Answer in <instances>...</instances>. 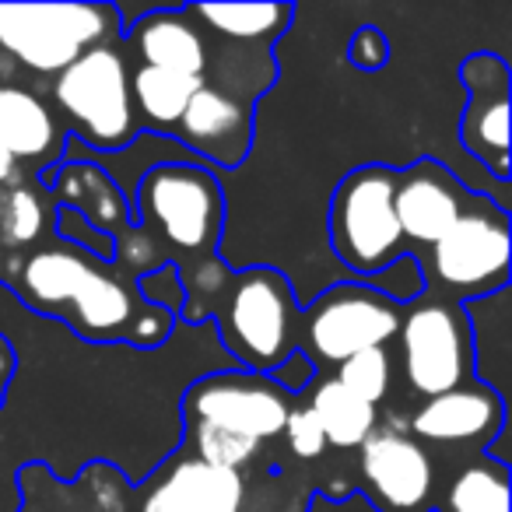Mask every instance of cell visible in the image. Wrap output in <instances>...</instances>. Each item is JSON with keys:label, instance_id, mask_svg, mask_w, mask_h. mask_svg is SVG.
Masks as SVG:
<instances>
[{"label": "cell", "instance_id": "6da1fadb", "mask_svg": "<svg viewBox=\"0 0 512 512\" xmlns=\"http://www.w3.org/2000/svg\"><path fill=\"white\" fill-rule=\"evenodd\" d=\"M299 313L302 302L285 271L246 264L228 267L200 309V323H214L218 344L239 369L267 376L299 344Z\"/></svg>", "mask_w": 512, "mask_h": 512}, {"label": "cell", "instance_id": "7a4b0ae2", "mask_svg": "<svg viewBox=\"0 0 512 512\" xmlns=\"http://www.w3.org/2000/svg\"><path fill=\"white\" fill-rule=\"evenodd\" d=\"M130 211L134 228L162 239L176 253V267L218 256L225 242L228 193L221 176L200 162H169L144 172L130 197Z\"/></svg>", "mask_w": 512, "mask_h": 512}, {"label": "cell", "instance_id": "3957f363", "mask_svg": "<svg viewBox=\"0 0 512 512\" xmlns=\"http://www.w3.org/2000/svg\"><path fill=\"white\" fill-rule=\"evenodd\" d=\"M393 190H397V169L386 162L355 165L330 186L323 235L330 256L348 281H369L407 256L393 214Z\"/></svg>", "mask_w": 512, "mask_h": 512}, {"label": "cell", "instance_id": "277c9868", "mask_svg": "<svg viewBox=\"0 0 512 512\" xmlns=\"http://www.w3.org/2000/svg\"><path fill=\"white\" fill-rule=\"evenodd\" d=\"M67 137L95 155L123 151L137 137L127 53L113 43L85 50L50 85Z\"/></svg>", "mask_w": 512, "mask_h": 512}, {"label": "cell", "instance_id": "5b68a950", "mask_svg": "<svg viewBox=\"0 0 512 512\" xmlns=\"http://www.w3.org/2000/svg\"><path fill=\"white\" fill-rule=\"evenodd\" d=\"M116 36H123L116 4H0V53L43 78H57L85 50Z\"/></svg>", "mask_w": 512, "mask_h": 512}, {"label": "cell", "instance_id": "8992f818", "mask_svg": "<svg viewBox=\"0 0 512 512\" xmlns=\"http://www.w3.org/2000/svg\"><path fill=\"white\" fill-rule=\"evenodd\" d=\"M509 253V211L477 193L456 225L428 253H418L425 292L449 302H470L509 288Z\"/></svg>", "mask_w": 512, "mask_h": 512}, {"label": "cell", "instance_id": "52a82bcc", "mask_svg": "<svg viewBox=\"0 0 512 512\" xmlns=\"http://www.w3.org/2000/svg\"><path fill=\"white\" fill-rule=\"evenodd\" d=\"M393 341L400 348L404 383L414 397L428 400L474 383V348L463 302L421 292L411 306H404Z\"/></svg>", "mask_w": 512, "mask_h": 512}, {"label": "cell", "instance_id": "ba28073f", "mask_svg": "<svg viewBox=\"0 0 512 512\" xmlns=\"http://www.w3.org/2000/svg\"><path fill=\"white\" fill-rule=\"evenodd\" d=\"M404 306L386 295L372 292L358 281H337L302 306L299 313V344L313 358L316 369L341 365L351 355L369 348H386L397 337Z\"/></svg>", "mask_w": 512, "mask_h": 512}, {"label": "cell", "instance_id": "9c48e42d", "mask_svg": "<svg viewBox=\"0 0 512 512\" xmlns=\"http://www.w3.org/2000/svg\"><path fill=\"white\" fill-rule=\"evenodd\" d=\"M295 400L264 372L225 369L193 379L179 400V418L204 421L253 442H271L285 432Z\"/></svg>", "mask_w": 512, "mask_h": 512}, {"label": "cell", "instance_id": "30bf717a", "mask_svg": "<svg viewBox=\"0 0 512 512\" xmlns=\"http://www.w3.org/2000/svg\"><path fill=\"white\" fill-rule=\"evenodd\" d=\"M456 74L467 92L463 113L456 116L463 155L491 183H509V60L495 50H477L460 60Z\"/></svg>", "mask_w": 512, "mask_h": 512}, {"label": "cell", "instance_id": "8fae6325", "mask_svg": "<svg viewBox=\"0 0 512 512\" xmlns=\"http://www.w3.org/2000/svg\"><path fill=\"white\" fill-rule=\"evenodd\" d=\"M365 505L376 512H432L435 463L418 439L400 428H376L358 446Z\"/></svg>", "mask_w": 512, "mask_h": 512}, {"label": "cell", "instance_id": "7c38bea8", "mask_svg": "<svg viewBox=\"0 0 512 512\" xmlns=\"http://www.w3.org/2000/svg\"><path fill=\"white\" fill-rule=\"evenodd\" d=\"M172 137H176L179 148L190 151L214 176H232L249 158L256 141L253 102L200 81V88L186 102Z\"/></svg>", "mask_w": 512, "mask_h": 512}, {"label": "cell", "instance_id": "4fadbf2b", "mask_svg": "<svg viewBox=\"0 0 512 512\" xmlns=\"http://www.w3.org/2000/svg\"><path fill=\"white\" fill-rule=\"evenodd\" d=\"M127 512H246V474L176 449L130 491Z\"/></svg>", "mask_w": 512, "mask_h": 512}, {"label": "cell", "instance_id": "5bb4252c", "mask_svg": "<svg viewBox=\"0 0 512 512\" xmlns=\"http://www.w3.org/2000/svg\"><path fill=\"white\" fill-rule=\"evenodd\" d=\"M474 197L477 193H470L442 158L418 155L404 169H397L393 214H397L407 253L411 246L432 249L456 225V218L467 211Z\"/></svg>", "mask_w": 512, "mask_h": 512}, {"label": "cell", "instance_id": "9a60e30c", "mask_svg": "<svg viewBox=\"0 0 512 512\" xmlns=\"http://www.w3.org/2000/svg\"><path fill=\"white\" fill-rule=\"evenodd\" d=\"M404 432L421 446H481V453L509 432V404L481 383L456 386L428 397L404 421Z\"/></svg>", "mask_w": 512, "mask_h": 512}, {"label": "cell", "instance_id": "2e32d148", "mask_svg": "<svg viewBox=\"0 0 512 512\" xmlns=\"http://www.w3.org/2000/svg\"><path fill=\"white\" fill-rule=\"evenodd\" d=\"M123 50L141 67L183 74V78H207L211 67V43L204 29L193 22L186 4L176 8H151L141 18H130L123 29Z\"/></svg>", "mask_w": 512, "mask_h": 512}, {"label": "cell", "instance_id": "e0dca14e", "mask_svg": "<svg viewBox=\"0 0 512 512\" xmlns=\"http://www.w3.org/2000/svg\"><path fill=\"white\" fill-rule=\"evenodd\" d=\"M39 186L53 200V207H71L99 232L120 239L134 228V211L123 190L85 158H60L46 172H39Z\"/></svg>", "mask_w": 512, "mask_h": 512}, {"label": "cell", "instance_id": "ac0fdd59", "mask_svg": "<svg viewBox=\"0 0 512 512\" xmlns=\"http://www.w3.org/2000/svg\"><path fill=\"white\" fill-rule=\"evenodd\" d=\"M67 130L60 127L57 113L22 85H0V148L8 151L18 165L29 162L46 172L64 158Z\"/></svg>", "mask_w": 512, "mask_h": 512}, {"label": "cell", "instance_id": "d6986e66", "mask_svg": "<svg viewBox=\"0 0 512 512\" xmlns=\"http://www.w3.org/2000/svg\"><path fill=\"white\" fill-rule=\"evenodd\" d=\"M512 288H498L481 299L463 302L474 348V383L495 390L509 404V369H512V323H509Z\"/></svg>", "mask_w": 512, "mask_h": 512}, {"label": "cell", "instance_id": "ffe728a7", "mask_svg": "<svg viewBox=\"0 0 512 512\" xmlns=\"http://www.w3.org/2000/svg\"><path fill=\"white\" fill-rule=\"evenodd\" d=\"M299 400L313 411L316 425L327 439V449L334 446L344 449V453L358 449L379 428V407L358 400L334 376H316L313 386Z\"/></svg>", "mask_w": 512, "mask_h": 512}, {"label": "cell", "instance_id": "44dd1931", "mask_svg": "<svg viewBox=\"0 0 512 512\" xmlns=\"http://www.w3.org/2000/svg\"><path fill=\"white\" fill-rule=\"evenodd\" d=\"M186 11L232 46L281 43L295 22V4H186Z\"/></svg>", "mask_w": 512, "mask_h": 512}, {"label": "cell", "instance_id": "7402d4cb", "mask_svg": "<svg viewBox=\"0 0 512 512\" xmlns=\"http://www.w3.org/2000/svg\"><path fill=\"white\" fill-rule=\"evenodd\" d=\"M200 88V78L158 71V67H130V102H134L137 127H148L151 134H169L176 130L186 102Z\"/></svg>", "mask_w": 512, "mask_h": 512}, {"label": "cell", "instance_id": "603a6c76", "mask_svg": "<svg viewBox=\"0 0 512 512\" xmlns=\"http://www.w3.org/2000/svg\"><path fill=\"white\" fill-rule=\"evenodd\" d=\"M432 512H509V463L491 460L477 449L474 460L449 477L446 495L432 505Z\"/></svg>", "mask_w": 512, "mask_h": 512}, {"label": "cell", "instance_id": "cb8c5ba5", "mask_svg": "<svg viewBox=\"0 0 512 512\" xmlns=\"http://www.w3.org/2000/svg\"><path fill=\"white\" fill-rule=\"evenodd\" d=\"M50 211L53 207H46V193H36L22 183L4 186L0 190V246H4V253L29 249L43 235Z\"/></svg>", "mask_w": 512, "mask_h": 512}, {"label": "cell", "instance_id": "d4e9b609", "mask_svg": "<svg viewBox=\"0 0 512 512\" xmlns=\"http://www.w3.org/2000/svg\"><path fill=\"white\" fill-rule=\"evenodd\" d=\"M334 379L348 393H355L358 400L379 407L393 390V358L386 348H369L351 355L348 362H341L334 369Z\"/></svg>", "mask_w": 512, "mask_h": 512}, {"label": "cell", "instance_id": "484cf974", "mask_svg": "<svg viewBox=\"0 0 512 512\" xmlns=\"http://www.w3.org/2000/svg\"><path fill=\"white\" fill-rule=\"evenodd\" d=\"M390 57H393L390 36L379 25H358L348 36V43H344V64L355 74H362V78L383 74L390 67Z\"/></svg>", "mask_w": 512, "mask_h": 512}, {"label": "cell", "instance_id": "4316f807", "mask_svg": "<svg viewBox=\"0 0 512 512\" xmlns=\"http://www.w3.org/2000/svg\"><path fill=\"white\" fill-rule=\"evenodd\" d=\"M134 288H137V295L148 302V306L169 313L172 320H179V316H183L186 288H183V278H179L176 264H162V267H155V271L141 274V278H134Z\"/></svg>", "mask_w": 512, "mask_h": 512}, {"label": "cell", "instance_id": "83f0119b", "mask_svg": "<svg viewBox=\"0 0 512 512\" xmlns=\"http://www.w3.org/2000/svg\"><path fill=\"white\" fill-rule=\"evenodd\" d=\"M281 435L288 439V449H292L295 460H320V456L327 453V439H323L313 411H309L302 400H295L292 404L288 421H285V432Z\"/></svg>", "mask_w": 512, "mask_h": 512}, {"label": "cell", "instance_id": "f1b7e54d", "mask_svg": "<svg viewBox=\"0 0 512 512\" xmlns=\"http://www.w3.org/2000/svg\"><path fill=\"white\" fill-rule=\"evenodd\" d=\"M267 376H271L274 383H278L281 390L288 393V397H292V400H299L302 393H306L309 386H313V379L320 376V369H316V365H313V358H309L306 351H299V348H295V351H288V355L281 358V362L274 365V369L267 372Z\"/></svg>", "mask_w": 512, "mask_h": 512}, {"label": "cell", "instance_id": "f546056e", "mask_svg": "<svg viewBox=\"0 0 512 512\" xmlns=\"http://www.w3.org/2000/svg\"><path fill=\"white\" fill-rule=\"evenodd\" d=\"M18 183H22V165L0 148V190H4V186H18Z\"/></svg>", "mask_w": 512, "mask_h": 512}, {"label": "cell", "instance_id": "4dcf8cb0", "mask_svg": "<svg viewBox=\"0 0 512 512\" xmlns=\"http://www.w3.org/2000/svg\"><path fill=\"white\" fill-rule=\"evenodd\" d=\"M11 372H15V351H11V344L0 337V386H8Z\"/></svg>", "mask_w": 512, "mask_h": 512}, {"label": "cell", "instance_id": "1f68e13d", "mask_svg": "<svg viewBox=\"0 0 512 512\" xmlns=\"http://www.w3.org/2000/svg\"><path fill=\"white\" fill-rule=\"evenodd\" d=\"M0 278H4V246H0Z\"/></svg>", "mask_w": 512, "mask_h": 512}]
</instances>
